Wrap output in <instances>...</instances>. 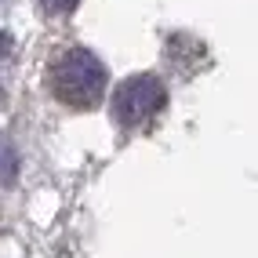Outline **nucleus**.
Listing matches in <instances>:
<instances>
[{
    "label": "nucleus",
    "instance_id": "f03ea898",
    "mask_svg": "<svg viewBox=\"0 0 258 258\" xmlns=\"http://www.w3.org/2000/svg\"><path fill=\"white\" fill-rule=\"evenodd\" d=\"M164 102H167L164 84L153 73H139V77H127L113 91V116L124 127H135V124H142V120L157 116L164 109Z\"/></svg>",
    "mask_w": 258,
    "mask_h": 258
},
{
    "label": "nucleus",
    "instance_id": "f257e3e1",
    "mask_svg": "<svg viewBox=\"0 0 258 258\" xmlns=\"http://www.w3.org/2000/svg\"><path fill=\"white\" fill-rule=\"evenodd\" d=\"M47 88L58 102L73 109H91L106 95V66H102L88 47H73L58 55L47 70Z\"/></svg>",
    "mask_w": 258,
    "mask_h": 258
},
{
    "label": "nucleus",
    "instance_id": "7ed1b4c3",
    "mask_svg": "<svg viewBox=\"0 0 258 258\" xmlns=\"http://www.w3.org/2000/svg\"><path fill=\"white\" fill-rule=\"evenodd\" d=\"M77 4H80V0H40V8L47 15H70Z\"/></svg>",
    "mask_w": 258,
    "mask_h": 258
}]
</instances>
